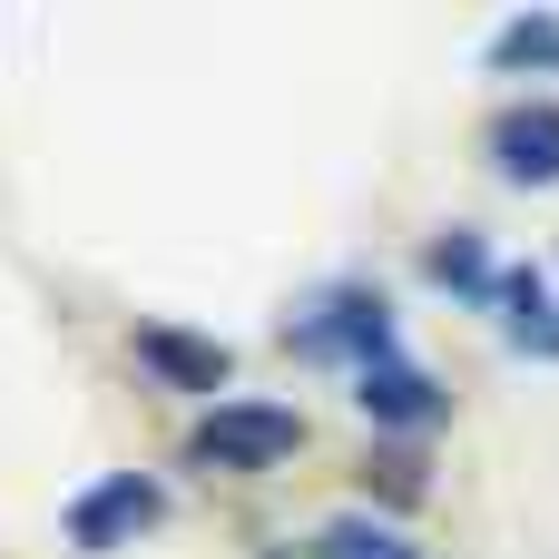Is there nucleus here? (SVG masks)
<instances>
[{"instance_id":"1","label":"nucleus","mask_w":559,"mask_h":559,"mask_svg":"<svg viewBox=\"0 0 559 559\" xmlns=\"http://www.w3.org/2000/svg\"><path fill=\"white\" fill-rule=\"evenodd\" d=\"M285 344H305V354H354V364H393V354H403L373 285H324L314 305L285 314Z\"/></svg>"},{"instance_id":"2","label":"nucleus","mask_w":559,"mask_h":559,"mask_svg":"<svg viewBox=\"0 0 559 559\" xmlns=\"http://www.w3.org/2000/svg\"><path fill=\"white\" fill-rule=\"evenodd\" d=\"M295 442H305V423H295L285 403H216V413L187 432V452H197L206 472H275Z\"/></svg>"},{"instance_id":"3","label":"nucleus","mask_w":559,"mask_h":559,"mask_svg":"<svg viewBox=\"0 0 559 559\" xmlns=\"http://www.w3.org/2000/svg\"><path fill=\"white\" fill-rule=\"evenodd\" d=\"M157 511H167V501H157V481H147V472H108L98 491H79V501H69V550L98 559V550H118V540H138Z\"/></svg>"},{"instance_id":"4","label":"nucleus","mask_w":559,"mask_h":559,"mask_svg":"<svg viewBox=\"0 0 559 559\" xmlns=\"http://www.w3.org/2000/svg\"><path fill=\"white\" fill-rule=\"evenodd\" d=\"M491 167L511 187H559V98H511L491 118Z\"/></svg>"},{"instance_id":"5","label":"nucleus","mask_w":559,"mask_h":559,"mask_svg":"<svg viewBox=\"0 0 559 559\" xmlns=\"http://www.w3.org/2000/svg\"><path fill=\"white\" fill-rule=\"evenodd\" d=\"M138 364L147 373H167L177 393H226V344H206V334H177V324H138Z\"/></svg>"},{"instance_id":"6","label":"nucleus","mask_w":559,"mask_h":559,"mask_svg":"<svg viewBox=\"0 0 559 559\" xmlns=\"http://www.w3.org/2000/svg\"><path fill=\"white\" fill-rule=\"evenodd\" d=\"M354 403L373 413V423H442V383L423 373V364H364V383H354Z\"/></svg>"},{"instance_id":"7","label":"nucleus","mask_w":559,"mask_h":559,"mask_svg":"<svg viewBox=\"0 0 559 559\" xmlns=\"http://www.w3.org/2000/svg\"><path fill=\"white\" fill-rule=\"evenodd\" d=\"M501 324H511V344H531V354H550L559 364V295H550V275L540 265H501Z\"/></svg>"},{"instance_id":"8","label":"nucleus","mask_w":559,"mask_h":559,"mask_svg":"<svg viewBox=\"0 0 559 559\" xmlns=\"http://www.w3.org/2000/svg\"><path fill=\"white\" fill-rule=\"evenodd\" d=\"M423 265H432V285H462V295H491V285H501L472 226H452V236H432V255H423Z\"/></svg>"},{"instance_id":"9","label":"nucleus","mask_w":559,"mask_h":559,"mask_svg":"<svg viewBox=\"0 0 559 559\" xmlns=\"http://www.w3.org/2000/svg\"><path fill=\"white\" fill-rule=\"evenodd\" d=\"M491 59H501V69H521V59H531V69H559V20H550V10L511 20V29L491 39Z\"/></svg>"},{"instance_id":"10","label":"nucleus","mask_w":559,"mask_h":559,"mask_svg":"<svg viewBox=\"0 0 559 559\" xmlns=\"http://www.w3.org/2000/svg\"><path fill=\"white\" fill-rule=\"evenodd\" d=\"M324 559H423L403 531H373V521H334L324 531Z\"/></svg>"}]
</instances>
